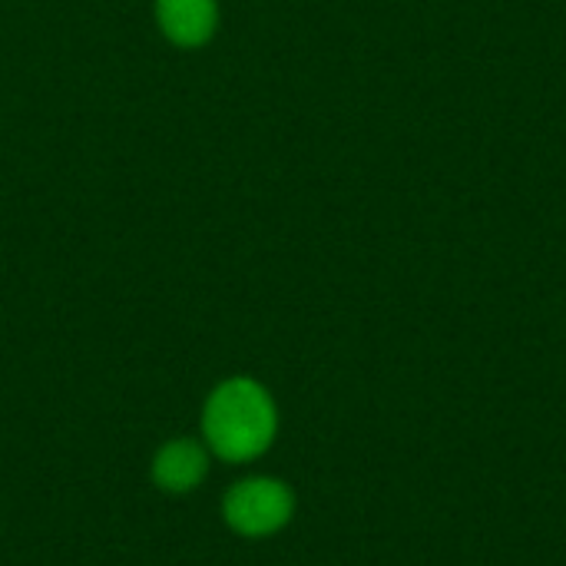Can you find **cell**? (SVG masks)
<instances>
[{
  "instance_id": "1",
  "label": "cell",
  "mask_w": 566,
  "mask_h": 566,
  "mask_svg": "<svg viewBox=\"0 0 566 566\" xmlns=\"http://www.w3.org/2000/svg\"><path fill=\"white\" fill-rule=\"evenodd\" d=\"M279 415L269 391L252 378L222 381L202 411V438L206 448L232 464L255 461L275 441Z\"/></svg>"
},
{
  "instance_id": "4",
  "label": "cell",
  "mask_w": 566,
  "mask_h": 566,
  "mask_svg": "<svg viewBox=\"0 0 566 566\" xmlns=\"http://www.w3.org/2000/svg\"><path fill=\"white\" fill-rule=\"evenodd\" d=\"M163 33L179 46H199L216 30V0H156Z\"/></svg>"
},
{
  "instance_id": "3",
  "label": "cell",
  "mask_w": 566,
  "mask_h": 566,
  "mask_svg": "<svg viewBox=\"0 0 566 566\" xmlns=\"http://www.w3.org/2000/svg\"><path fill=\"white\" fill-rule=\"evenodd\" d=\"M209 474V448L192 438H172L153 458V481L166 494H189Z\"/></svg>"
},
{
  "instance_id": "2",
  "label": "cell",
  "mask_w": 566,
  "mask_h": 566,
  "mask_svg": "<svg viewBox=\"0 0 566 566\" xmlns=\"http://www.w3.org/2000/svg\"><path fill=\"white\" fill-rule=\"evenodd\" d=\"M295 511V497L282 481L272 478H249L229 488L222 501L226 524L242 537H269L279 534Z\"/></svg>"
}]
</instances>
